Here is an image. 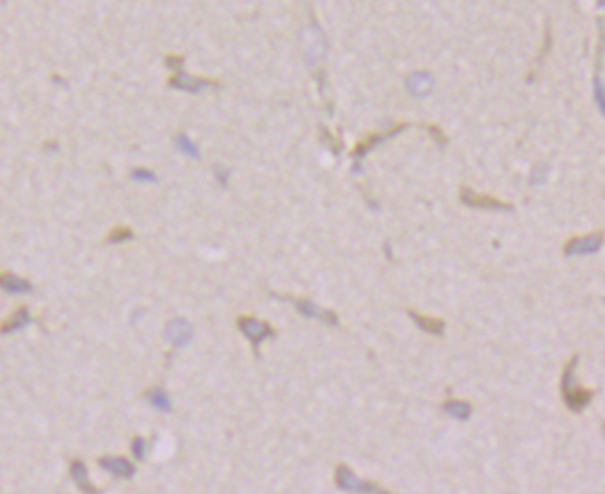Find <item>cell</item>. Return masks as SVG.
<instances>
[{
    "mask_svg": "<svg viewBox=\"0 0 605 494\" xmlns=\"http://www.w3.org/2000/svg\"><path fill=\"white\" fill-rule=\"evenodd\" d=\"M237 326H239V332L243 333L244 337L252 343L255 352L260 350L263 341L272 339L274 335H276V332H274V328H272L271 324H267V322H263V320L254 319V317H241V319L237 320Z\"/></svg>",
    "mask_w": 605,
    "mask_h": 494,
    "instance_id": "cell-5",
    "label": "cell"
},
{
    "mask_svg": "<svg viewBox=\"0 0 605 494\" xmlns=\"http://www.w3.org/2000/svg\"><path fill=\"white\" fill-rule=\"evenodd\" d=\"M442 411L455 421H469L472 416V405L467 400H448L442 404Z\"/></svg>",
    "mask_w": 605,
    "mask_h": 494,
    "instance_id": "cell-17",
    "label": "cell"
},
{
    "mask_svg": "<svg viewBox=\"0 0 605 494\" xmlns=\"http://www.w3.org/2000/svg\"><path fill=\"white\" fill-rule=\"evenodd\" d=\"M604 430H605V426H604Z\"/></svg>",
    "mask_w": 605,
    "mask_h": 494,
    "instance_id": "cell-28",
    "label": "cell"
},
{
    "mask_svg": "<svg viewBox=\"0 0 605 494\" xmlns=\"http://www.w3.org/2000/svg\"><path fill=\"white\" fill-rule=\"evenodd\" d=\"M598 51H596V71H594L593 93L594 102L598 106L599 113L605 117V84L602 80V60L605 54V21L598 19Z\"/></svg>",
    "mask_w": 605,
    "mask_h": 494,
    "instance_id": "cell-4",
    "label": "cell"
},
{
    "mask_svg": "<svg viewBox=\"0 0 605 494\" xmlns=\"http://www.w3.org/2000/svg\"><path fill=\"white\" fill-rule=\"evenodd\" d=\"M409 317H411V320H413L415 324L419 326L424 333H430V335H435V337H441L442 333H444V328H446L444 320L433 319V317H426V315L415 313V311H409Z\"/></svg>",
    "mask_w": 605,
    "mask_h": 494,
    "instance_id": "cell-15",
    "label": "cell"
},
{
    "mask_svg": "<svg viewBox=\"0 0 605 494\" xmlns=\"http://www.w3.org/2000/svg\"><path fill=\"white\" fill-rule=\"evenodd\" d=\"M604 247V236L602 233H588V236L572 237L566 241L563 252L566 258H576V256H593L599 252Z\"/></svg>",
    "mask_w": 605,
    "mask_h": 494,
    "instance_id": "cell-6",
    "label": "cell"
},
{
    "mask_svg": "<svg viewBox=\"0 0 605 494\" xmlns=\"http://www.w3.org/2000/svg\"><path fill=\"white\" fill-rule=\"evenodd\" d=\"M302 45H304V58H306V63L309 67H315L318 63L323 62L326 58V52H328V41L324 37V32L320 30L315 21H313L307 30L304 32V37H302Z\"/></svg>",
    "mask_w": 605,
    "mask_h": 494,
    "instance_id": "cell-3",
    "label": "cell"
},
{
    "mask_svg": "<svg viewBox=\"0 0 605 494\" xmlns=\"http://www.w3.org/2000/svg\"><path fill=\"white\" fill-rule=\"evenodd\" d=\"M433 85H435V80L430 73L426 71H417V73H411L406 80V87L411 93V96L415 98H426V96L431 95L433 91Z\"/></svg>",
    "mask_w": 605,
    "mask_h": 494,
    "instance_id": "cell-10",
    "label": "cell"
},
{
    "mask_svg": "<svg viewBox=\"0 0 605 494\" xmlns=\"http://www.w3.org/2000/svg\"><path fill=\"white\" fill-rule=\"evenodd\" d=\"M430 134L433 135V137H435V141L437 143H441V145H444V143H446V141H444V135H442V132L439 128H435V126H430Z\"/></svg>",
    "mask_w": 605,
    "mask_h": 494,
    "instance_id": "cell-26",
    "label": "cell"
},
{
    "mask_svg": "<svg viewBox=\"0 0 605 494\" xmlns=\"http://www.w3.org/2000/svg\"><path fill=\"white\" fill-rule=\"evenodd\" d=\"M546 176H548V169L539 167V169H535L532 173V178H530V182H532L533 186H539V184H544V182H546Z\"/></svg>",
    "mask_w": 605,
    "mask_h": 494,
    "instance_id": "cell-25",
    "label": "cell"
},
{
    "mask_svg": "<svg viewBox=\"0 0 605 494\" xmlns=\"http://www.w3.org/2000/svg\"><path fill=\"white\" fill-rule=\"evenodd\" d=\"M577 363H579V358L574 355L568 363H566L565 371H563V376H561V394H563V400H565L566 407L574 413H581L585 407H587L590 402H593L594 393L590 389L581 387L577 383L576 378V369Z\"/></svg>",
    "mask_w": 605,
    "mask_h": 494,
    "instance_id": "cell-1",
    "label": "cell"
},
{
    "mask_svg": "<svg viewBox=\"0 0 605 494\" xmlns=\"http://www.w3.org/2000/svg\"><path fill=\"white\" fill-rule=\"evenodd\" d=\"M169 84H170V87H174V89H180V91H186V93H191V95H197V93H200V91H204L206 87L213 85L210 80L197 78V76H189V74H186V73H178L174 78H170Z\"/></svg>",
    "mask_w": 605,
    "mask_h": 494,
    "instance_id": "cell-13",
    "label": "cell"
},
{
    "mask_svg": "<svg viewBox=\"0 0 605 494\" xmlns=\"http://www.w3.org/2000/svg\"><path fill=\"white\" fill-rule=\"evenodd\" d=\"M192 339V326L187 319L176 317V319L169 320L165 326V341L170 343L176 349H183L191 343Z\"/></svg>",
    "mask_w": 605,
    "mask_h": 494,
    "instance_id": "cell-8",
    "label": "cell"
},
{
    "mask_svg": "<svg viewBox=\"0 0 605 494\" xmlns=\"http://www.w3.org/2000/svg\"><path fill=\"white\" fill-rule=\"evenodd\" d=\"M0 283H2V289L6 292H12V294H26V292H34V285L30 281L23 280L15 274H10V272H4L2 278H0Z\"/></svg>",
    "mask_w": 605,
    "mask_h": 494,
    "instance_id": "cell-16",
    "label": "cell"
},
{
    "mask_svg": "<svg viewBox=\"0 0 605 494\" xmlns=\"http://www.w3.org/2000/svg\"><path fill=\"white\" fill-rule=\"evenodd\" d=\"M461 202L467 204L469 208L483 209V211H513L511 204L502 202V200H498V198L491 197V195L474 193L472 189H467V187L461 191Z\"/></svg>",
    "mask_w": 605,
    "mask_h": 494,
    "instance_id": "cell-7",
    "label": "cell"
},
{
    "mask_svg": "<svg viewBox=\"0 0 605 494\" xmlns=\"http://www.w3.org/2000/svg\"><path fill=\"white\" fill-rule=\"evenodd\" d=\"M213 176H215L217 184L222 187H226L228 182H230V170H228L226 167H221V165H215V167H213Z\"/></svg>",
    "mask_w": 605,
    "mask_h": 494,
    "instance_id": "cell-24",
    "label": "cell"
},
{
    "mask_svg": "<svg viewBox=\"0 0 605 494\" xmlns=\"http://www.w3.org/2000/svg\"><path fill=\"white\" fill-rule=\"evenodd\" d=\"M71 477H73V482L76 483V487H78L84 494H100V491L91 483L89 472H87V468H85L84 461L82 459L71 461Z\"/></svg>",
    "mask_w": 605,
    "mask_h": 494,
    "instance_id": "cell-14",
    "label": "cell"
},
{
    "mask_svg": "<svg viewBox=\"0 0 605 494\" xmlns=\"http://www.w3.org/2000/svg\"><path fill=\"white\" fill-rule=\"evenodd\" d=\"M293 303H294V306H296V309H298L300 313L306 317V319L320 320V322H324V324H328V326H337V324H339V317H337V313H334V311H329V309L318 308L317 303L313 302V300H306V298H298V300H294Z\"/></svg>",
    "mask_w": 605,
    "mask_h": 494,
    "instance_id": "cell-9",
    "label": "cell"
},
{
    "mask_svg": "<svg viewBox=\"0 0 605 494\" xmlns=\"http://www.w3.org/2000/svg\"><path fill=\"white\" fill-rule=\"evenodd\" d=\"M335 485L341 491L352 494H392L390 491H385V488L374 485L372 482L357 477L346 465H339L335 468Z\"/></svg>",
    "mask_w": 605,
    "mask_h": 494,
    "instance_id": "cell-2",
    "label": "cell"
},
{
    "mask_svg": "<svg viewBox=\"0 0 605 494\" xmlns=\"http://www.w3.org/2000/svg\"><path fill=\"white\" fill-rule=\"evenodd\" d=\"M132 454L136 455L137 459H143L147 454V441L143 437H136L132 441Z\"/></svg>",
    "mask_w": 605,
    "mask_h": 494,
    "instance_id": "cell-23",
    "label": "cell"
},
{
    "mask_svg": "<svg viewBox=\"0 0 605 494\" xmlns=\"http://www.w3.org/2000/svg\"><path fill=\"white\" fill-rule=\"evenodd\" d=\"M132 180L139 182V184H156L158 182V175L152 169H136L132 170Z\"/></svg>",
    "mask_w": 605,
    "mask_h": 494,
    "instance_id": "cell-21",
    "label": "cell"
},
{
    "mask_svg": "<svg viewBox=\"0 0 605 494\" xmlns=\"http://www.w3.org/2000/svg\"><path fill=\"white\" fill-rule=\"evenodd\" d=\"M176 148L187 157H192V159H198L200 157V148L197 146V143L189 137L187 134H178L176 135Z\"/></svg>",
    "mask_w": 605,
    "mask_h": 494,
    "instance_id": "cell-20",
    "label": "cell"
},
{
    "mask_svg": "<svg viewBox=\"0 0 605 494\" xmlns=\"http://www.w3.org/2000/svg\"><path fill=\"white\" fill-rule=\"evenodd\" d=\"M30 322H32L30 311L26 308H21L12 315V319L6 320V322L2 324V333H4V335H8V333L21 332L23 328H26V326L30 324Z\"/></svg>",
    "mask_w": 605,
    "mask_h": 494,
    "instance_id": "cell-18",
    "label": "cell"
},
{
    "mask_svg": "<svg viewBox=\"0 0 605 494\" xmlns=\"http://www.w3.org/2000/svg\"><path fill=\"white\" fill-rule=\"evenodd\" d=\"M98 465L102 466L106 472H109V474L120 477V479H130V477L136 476V466L132 465L126 457L104 455V457L98 459Z\"/></svg>",
    "mask_w": 605,
    "mask_h": 494,
    "instance_id": "cell-11",
    "label": "cell"
},
{
    "mask_svg": "<svg viewBox=\"0 0 605 494\" xmlns=\"http://www.w3.org/2000/svg\"><path fill=\"white\" fill-rule=\"evenodd\" d=\"M598 6L599 8H605V2H598Z\"/></svg>",
    "mask_w": 605,
    "mask_h": 494,
    "instance_id": "cell-27",
    "label": "cell"
},
{
    "mask_svg": "<svg viewBox=\"0 0 605 494\" xmlns=\"http://www.w3.org/2000/svg\"><path fill=\"white\" fill-rule=\"evenodd\" d=\"M406 126L408 124H398V126H395V128L387 130V132H383V134H376V135H370L365 143H361V145L357 146L356 152H354V157L357 159V163L361 161L363 157L367 156L368 152L374 150L376 146L381 145V143H385L387 139H390V137H395V135H398L400 132H404L406 130Z\"/></svg>",
    "mask_w": 605,
    "mask_h": 494,
    "instance_id": "cell-12",
    "label": "cell"
},
{
    "mask_svg": "<svg viewBox=\"0 0 605 494\" xmlns=\"http://www.w3.org/2000/svg\"><path fill=\"white\" fill-rule=\"evenodd\" d=\"M145 400L152 405L154 409L163 411V413H170L172 411V402H170L169 394L165 393L161 387L148 389L147 394H145Z\"/></svg>",
    "mask_w": 605,
    "mask_h": 494,
    "instance_id": "cell-19",
    "label": "cell"
},
{
    "mask_svg": "<svg viewBox=\"0 0 605 494\" xmlns=\"http://www.w3.org/2000/svg\"><path fill=\"white\" fill-rule=\"evenodd\" d=\"M130 239H134V233H132L126 226H119V228H114L111 230V233L108 236V241L109 242H125V241H130Z\"/></svg>",
    "mask_w": 605,
    "mask_h": 494,
    "instance_id": "cell-22",
    "label": "cell"
}]
</instances>
